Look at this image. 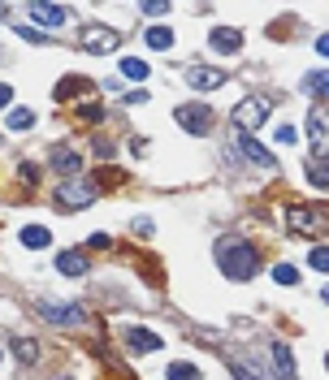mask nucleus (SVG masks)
<instances>
[{
	"mask_svg": "<svg viewBox=\"0 0 329 380\" xmlns=\"http://www.w3.org/2000/svg\"><path fill=\"white\" fill-rule=\"evenodd\" d=\"M299 87H303V91H316V95H329V70H312V74H303Z\"/></svg>",
	"mask_w": 329,
	"mask_h": 380,
	"instance_id": "nucleus-20",
	"label": "nucleus"
},
{
	"mask_svg": "<svg viewBox=\"0 0 329 380\" xmlns=\"http://www.w3.org/2000/svg\"><path fill=\"white\" fill-rule=\"evenodd\" d=\"M31 126H35L31 108H14V113H9V130H31Z\"/></svg>",
	"mask_w": 329,
	"mask_h": 380,
	"instance_id": "nucleus-26",
	"label": "nucleus"
},
{
	"mask_svg": "<svg viewBox=\"0 0 329 380\" xmlns=\"http://www.w3.org/2000/svg\"><path fill=\"white\" fill-rule=\"evenodd\" d=\"M320 298H325V303H329V281H325V290H320Z\"/></svg>",
	"mask_w": 329,
	"mask_h": 380,
	"instance_id": "nucleus-34",
	"label": "nucleus"
},
{
	"mask_svg": "<svg viewBox=\"0 0 329 380\" xmlns=\"http://www.w3.org/2000/svg\"><path fill=\"white\" fill-rule=\"evenodd\" d=\"M39 315H43L48 324H66V329H74V324H87V307L52 303V298H43V303H39Z\"/></svg>",
	"mask_w": 329,
	"mask_h": 380,
	"instance_id": "nucleus-4",
	"label": "nucleus"
},
{
	"mask_svg": "<svg viewBox=\"0 0 329 380\" xmlns=\"http://www.w3.org/2000/svg\"><path fill=\"white\" fill-rule=\"evenodd\" d=\"M57 273H66V277H83V273H91V264H87L83 251H61V255H57Z\"/></svg>",
	"mask_w": 329,
	"mask_h": 380,
	"instance_id": "nucleus-13",
	"label": "nucleus"
},
{
	"mask_svg": "<svg viewBox=\"0 0 329 380\" xmlns=\"http://www.w3.org/2000/svg\"><path fill=\"white\" fill-rule=\"evenodd\" d=\"M9 99H14V87H5V82H0V108H5Z\"/></svg>",
	"mask_w": 329,
	"mask_h": 380,
	"instance_id": "nucleus-32",
	"label": "nucleus"
},
{
	"mask_svg": "<svg viewBox=\"0 0 329 380\" xmlns=\"http://www.w3.org/2000/svg\"><path fill=\"white\" fill-rule=\"evenodd\" d=\"M268 113H273V104H268V99H260V95H247V99L234 108V117H230V121H234L239 130H260V126L268 121Z\"/></svg>",
	"mask_w": 329,
	"mask_h": 380,
	"instance_id": "nucleus-3",
	"label": "nucleus"
},
{
	"mask_svg": "<svg viewBox=\"0 0 329 380\" xmlns=\"http://www.w3.org/2000/svg\"><path fill=\"white\" fill-rule=\"evenodd\" d=\"M35 178H39V173H35V165H22V182H26V186H35Z\"/></svg>",
	"mask_w": 329,
	"mask_h": 380,
	"instance_id": "nucleus-31",
	"label": "nucleus"
},
{
	"mask_svg": "<svg viewBox=\"0 0 329 380\" xmlns=\"http://www.w3.org/2000/svg\"><path fill=\"white\" fill-rule=\"evenodd\" d=\"M18 238H22V246H26V251H43V246L52 242V234H48L43 225H26V229H22Z\"/></svg>",
	"mask_w": 329,
	"mask_h": 380,
	"instance_id": "nucleus-17",
	"label": "nucleus"
},
{
	"mask_svg": "<svg viewBox=\"0 0 329 380\" xmlns=\"http://www.w3.org/2000/svg\"><path fill=\"white\" fill-rule=\"evenodd\" d=\"M187 87H195V91H212V87H221L226 82V70L221 65H187Z\"/></svg>",
	"mask_w": 329,
	"mask_h": 380,
	"instance_id": "nucleus-9",
	"label": "nucleus"
},
{
	"mask_svg": "<svg viewBox=\"0 0 329 380\" xmlns=\"http://www.w3.org/2000/svg\"><path fill=\"white\" fill-rule=\"evenodd\" d=\"M308 143L316 160H329V113L325 108H312L308 113Z\"/></svg>",
	"mask_w": 329,
	"mask_h": 380,
	"instance_id": "nucleus-6",
	"label": "nucleus"
},
{
	"mask_svg": "<svg viewBox=\"0 0 329 380\" xmlns=\"http://www.w3.org/2000/svg\"><path fill=\"white\" fill-rule=\"evenodd\" d=\"M208 43H212L216 52H239V48H243V31H234V26H216V31L208 35Z\"/></svg>",
	"mask_w": 329,
	"mask_h": 380,
	"instance_id": "nucleus-14",
	"label": "nucleus"
},
{
	"mask_svg": "<svg viewBox=\"0 0 329 380\" xmlns=\"http://www.w3.org/2000/svg\"><path fill=\"white\" fill-rule=\"evenodd\" d=\"M286 221H291V229H295L299 238H316V234H325L329 216L316 212V207H308V203H291V207H286Z\"/></svg>",
	"mask_w": 329,
	"mask_h": 380,
	"instance_id": "nucleus-2",
	"label": "nucleus"
},
{
	"mask_svg": "<svg viewBox=\"0 0 329 380\" xmlns=\"http://www.w3.org/2000/svg\"><path fill=\"white\" fill-rule=\"evenodd\" d=\"M122 342H126L130 354H152V350L164 346V342H160L156 333H147V329H122Z\"/></svg>",
	"mask_w": 329,
	"mask_h": 380,
	"instance_id": "nucleus-10",
	"label": "nucleus"
},
{
	"mask_svg": "<svg viewBox=\"0 0 329 380\" xmlns=\"http://www.w3.org/2000/svg\"><path fill=\"white\" fill-rule=\"evenodd\" d=\"M18 35H22V39H31V43H48V35H43L39 26H22Z\"/></svg>",
	"mask_w": 329,
	"mask_h": 380,
	"instance_id": "nucleus-28",
	"label": "nucleus"
},
{
	"mask_svg": "<svg viewBox=\"0 0 329 380\" xmlns=\"http://www.w3.org/2000/svg\"><path fill=\"white\" fill-rule=\"evenodd\" d=\"M273 281H278V286H299V268L295 264H278V268H273Z\"/></svg>",
	"mask_w": 329,
	"mask_h": 380,
	"instance_id": "nucleus-21",
	"label": "nucleus"
},
{
	"mask_svg": "<svg viewBox=\"0 0 329 380\" xmlns=\"http://www.w3.org/2000/svg\"><path fill=\"white\" fill-rule=\"evenodd\" d=\"M78 91H87V78H66V82H57V99H70V95H78Z\"/></svg>",
	"mask_w": 329,
	"mask_h": 380,
	"instance_id": "nucleus-23",
	"label": "nucleus"
},
{
	"mask_svg": "<svg viewBox=\"0 0 329 380\" xmlns=\"http://www.w3.org/2000/svg\"><path fill=\"white\" fill-rule=\"evenodd\" d=\"M14 354L31 367V363H39V346H35V337H14Z\"/></svg>",
	"mask_w": 329,
	"mask_h": 380,
	"instance_id": "nucleus-19",
	"label": "nucleus"
},
{
	"mask_svg": "<svg viewBox=\"0 0 329 380\" xmlns=\"http://www.w3.org/2000/svg\"><path fill=\"white\" fill-rule=\"evenodd\" d=\"M308 264L316 268V273H329V246H312V255H308Z\"/></svg>",
	"mask_w": 329,
	"mask_h": 380,
	"instance_id": "nucleus-27",
	"label": "nucleus"
},
{
	"mask_svg": "<svg viewBox=\"0 0 329 380\" xmlns=\"http://www.w3.org/2000/svg\"><path fill=\"white\" fill-rule=\"evenodd\" d=\"M52 169H61V173H78L83 169V156L74 151V147H52Z\"/></svg>",
	"mask_w": 329,
	"mask_h": 380,
	"instance_id": "nucleus-15",
	"label": "nucleus"
},
{
	"mask_svg": "<svg viewBox=\"0 0 329 380\" xmlns=\"http://www.w3.org/2000/svg\"><path fill=\"white\" fill-rule=\"evenodd\" d=\"M239 147H243V156L251 160L256 169H278V160H273V151H268V147H260L251 134H239Z\"/></svg>",
	"mask_w": 329,
	"mask_h": 380,
	"instance_id": "nucleus-11",
	"label": "nucleus"
},
{
	"mask_svg": "<svg viewBox=\"0 0 329 380\" xmlns=\"http://www.w3.org/2000/svg\"><path fill=\"white\" fill-rule=\"evenodd\" d=\"M268 354H273V363H278V376H282V380H299V363H295V354H291L286 342H273Z\"/></svg>",
	"mask_w": 329,
	"mask_h": 380,
	"instance_id": "nucleus-12",
	"label": "nucleus"
},
{
	"mask_svg": "<svg viewBox=\"0 0 329 380\" xmlns=\"http://www.w3.org/2000/svg\"><path fill=\"white\" fill-rule=\"evenodd\" d=\"M164 376H169V380H199V367L195 363H169Z\"/></svg>",
	"mask_w": 329,
	"mask_h": 380,
	"instance_id": "nucleus-24",
	"label": "nucleus"
},
{
	"mask_svg": "<svg viewBox=\"0 0 329 380\" xmlns=\"http://www.w3.org/2000/svg\"><path fill=\"white\" fill-rule=\"evenodd\" d=\"M57 203L66 207V212H78V207H87V203H95V186L91 182H66V186H57Z\"/></svg>",
	"mask_w": 329,
	"mask_h": 380,
	"instance_id": "nucleus-8",
	"label": "nucleus"
},
{
	"mask_svg": "<svg viewBox=\"0 0 329 380\" xmlns=\"http://www.w3.org/2000/svg\"><path fill=\"white\" fill-rule=\"evenodd\" d=\"M143 39H147L152 52H169V48H174V31H164V26H152Z\"/></svg>",
	"mask_w": 329,
	"mask_h": 380,
	"instance_id": "nucleus-18",
	"label": "nucleus"
},
{
	"mask_svg": "<svg viewBox=\"0 0 329 380\" xmlns=\"http://www.w3.org/2000/svg\"><path fill=\"white\" fill-rule=\"evenodd\" d=\"M143 13H152V18H160V13H169V5H156V0H152V5H143Z\"/></svg>",
	"mask_w": 329,
	"mask_h": 380,
	"instance_id": "nucleus-30",
	"label": "nucleus"
},
{
	"mask_svg": "<svg viewBox=\"0 0 329 380\" xmlns=\"http://www.w3.org/2000/svg\"><path fill=\"white\" fill-rule=\"evenodd\" d=\"M122 74H126V78H135V82H143V78H147V61L126 57V61H122Z\"/></svg>",
	"mask_w": 329,
	"mask_h": 380,
	"instance_id": "nucleus-25",
	"label": "nucleus"
},
{
	"mask_svg": "<svg viewBox=\"0 0 329 380\" xmlns=\"http://www.w3.org/2000/svg\"><path fill=\"white\" fill-rule=\"evenodd\" d=\"M325 367H329V354H325Z\"/></svg>",
	"mask_w": 329,
	"mask_h": 380,
	"instance_id": "nucleus-35",
	"label": "nucleus"
},
{
	"mask_svg": "<svg viewBox=\"0 0 329 380\" xmlns=\"http://www.w3.org/2000/svg\"><path fill=\"white\" fill-rule=\"evenodd\" d=\"M0 13H5V9H0Z\"/></svg>",
	"mask_w": 329,
	"mask_h": 380,
	"instance_id": "nucleus-36",
	"label": "nucleus"
},
{
	"mask_svg": "<svg viewBox=\"0 0 329 380\" xmlns=\"http://www.w3.org/2000/svg\"><path fill=\"white\" fill-rule=\"evenodd\" d=\"M83 48L95 52V57H108V52L122 48V31H113V26H87L83 31Z\"/></svg>",
	"mask_w": 329,
	"mask_h": 380,
	"instance_id": "nucleus-5",
	"label": "nucleus"
},
{
	"mask_svg": "<svg viewBox=\"0 0 329 380\" xmlns=\"http://www.w3.org/2000/svg\"><path fill=\"white\" fill-rule=\"evenodd\" d=\"M174 117H178V126H182L187 134H208V130H212V108L199 104V99H195V104H182Z\"/></svg>",
	"mask_w": 329,
	"mask_h": 380,
	"instance_id": "nucleus-7",
	"label": "nucleus"
},
{
	"mask_svg": "<svg viewBox=\"0 0 329 380\" xmlns=\"http://www.w3.org/2000/svg\"><path fill=\"white\" fill-rule=\"evenodd\" d=\"M308 182L320 186V190H329V169H325V160H312V165H308Z\"/></svg>",
	"mask_w": 329,
	"mask_h": 380,
	"instance_id": "nucleus-22",
	"label": "nucleus"
},
{
	"mask_svg": "<svg viewBox=\"0 0 329 380\" xmlns=\"http://www.w3.org/2000/svg\"><path fill=\"white\" fill-rule=\"evenodd\" d=\"M295 139H299V130H295V126H278V143H282V147H291Z\"/></svg>",
	"mask_w": 329,
	"mask_h": 380,
	"instance_id": "nucleus-29",
	"label": "nucleus"
},
{
	"mask_svg": "<svg viewBox=\"0 0 329 380\" xmlns=\"http://www.w3.org/2000/svg\"><path fill=\"white\" fill-rule=\"evenodd\" d=\"M216 264H221V273H226L230 281H247V277H256L260 255H256V246L243 242V238H221V242H216Z\"/></svg>",
	"mask_w": 329,
	"mask_h": 380,
	"instance_id": "nucleus-1",
	"label": "nucleus"
},
{
	"mask_svg": "<svg viewBox=\"0 0 329 380\" xmlns=\"http://www.w3.org/2000/svg\"><path fill=\"white\" fill-rule=\"evenodd\" d=\"M31 18H35L39 26H61V22H66V9H61V5H31Z\"/></svg>",
	"mask_w": 329,
	"mask_h": 380,
	"instance_id": "nucleus-16",
	"label": "nucleus"
},
{
	"mask_svg": "<svg viewBox=\"0 0 329 380\" xmlns=\"http://www.w3.org/2000/svg\"><path fill=\"white\" fill-rule=\"evenodd\" d=\"M316 52H320V57H329V35H320V39H316Z\"/></svg>",
	"mask_w": 329,
	"mask_h": 380,
	"instance_id": "nucleus-33",
	"label": "nucleus"
}]
</instances>
